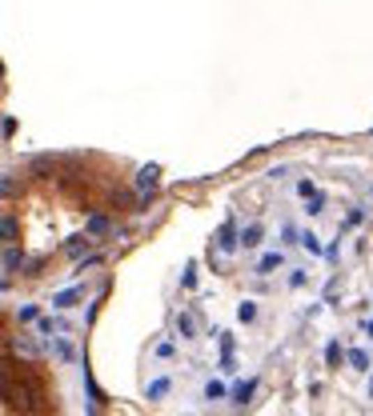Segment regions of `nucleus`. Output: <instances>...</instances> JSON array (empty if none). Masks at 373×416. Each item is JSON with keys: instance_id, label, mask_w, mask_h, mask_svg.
<instances>
[{"instance_id": "nucleus-1", "label": "nucleus", "mask_w": 373, "mask_h": 416, "mask_svg": "<svg viewBox=\"0 0 373 416\" xmlns=\"http://www.w3.org/2000/svg\"><path fill=\"white\" fill-rule=\"evenodd\" d=\"M0 400H4V408H13V413H36L40 408V400H45V388L36 381L33 372L17 360H4L0 365Z\"/></svg>"}, {"instance_id": "nucleus-2", "label": "nucleus", "mask_w": 373, "mask_h": 416, "mask_svg": "<svg viewBox=\"0 0 373 416\" xmlns=\"http://www.w3.org/2000/svg\"><path fill=\"white\" fill-rule=\"evenodd\" d=\"M157 176H161V168H157V164H145V168L137 173V189L153 192V189H157Z\"/></svg>"}, {"instance_id": "nucleus-3", "label": "nucleus", "mask_w": 373, "mask_h": 416, "mask_svg": "<svg viewBox=\"0 0 373 416\" xmlns=\"http://www.w3.org/2000/svg\"><path fill=\"white\" fill-rule=\"evenodd\" d=\"M17 237H20V224L13 221V216H0V240H4V248L17 244Z\"/></svg>"}, {"instance_id": "nucleus-4", "label": "nucleus", "mask_w": 373, "mask_h": 416, "mask_svg": "<svg viewBox=\"0 0 373 416\" xmlns=\"http://www.w3.org/2000/svg\"><path fill=\"white\" fill-rule=\"evenodd\" d=\"M113 228V221L105 216V212H97V216H89V228H84V237H105Z\"/></svg>"}, {"instance_id": "nucleus-5", "label": "nucleus", "mask_w": 373, "mask_h": 416, "mask_svg": "<svg viewBox=\"0 0 373 416\" xmlns=\"http://www.w3.org/2000/svg\"><path fill=\"white\" fill-rule=\"evenodd\" d=\"M261 237H265V228H261V224H249V228H245L241 237H237V244H245V248H257V244H261Z\"/></svg>"}, {"instance_id": "nucleus-6", "label": "nucleus", "mask_w": 373, "mask_h": 416, "mask_svg": "<svg viewBox=\"0 0 373 416\" xmlns=\"http://www.w3.org/2000/svg\"><path fill=\"white\" fill-rule=\"evenodd\" d=\"M217 244H221L225 253H233V248H237V224H233V221H229L225 228H221V237H217Z\"/></svg>"}, {"instance_id": "nucleus-7", "label": "nucleus", "mask_w": 373, "mask_h": 416, "mask_svg": "<svg viewBox=\"0 0 373 416\" xmlns=\"http://www.w3.org/2000/svg\"><path fill=\"white\" fill-rule=\"evenodd\" d=\"M89 244H93V237H68V244H65V253L68 256H81V253H89Z\"/></svg>"}, {"instance_id": "nucleus-8", "label": "nucleus", "mask_w": 373, "mask_h": 416, "mask_svg": "<svg viewBox=\"0 0 373 416\" xmlns=\"http://www.w3.org/2000/svg\"><path fill=\"white\" fill-rule=\"evenodd\" d=\"M20 264H24V253H20L17 244H8V248H4V269L13 272V269H20Z\"/></svg>"}, {"instance_id": "nucleus-9", "label": "nucleus", "mask_w": 373, "mask_h": 416, "mask_svg": "<svg viewBox=\"0 0 373 416\" xmlns=\"http://www.w3.org/2000/svg\"><path fill=\"white\" fill-rule=\"evenodd\" d=\"M81 296H84V288H68V292H61V296H56L52 304H56V308H73V304L81 301Z\"/></svg>"}, {"instance_id": "nucleus-10", "label": "nucleus", "mask_w": 373, "mask_h": 416, "mask_svg": "<svg viewBox=\"0 0 373 416\" xmlns=\"http://www.w3.org/2000/svg\"><path fill=\"white\" fill-rule=\"evenodd\" d=\"M253 392H257V381H245V384H237V388H233V400H237V404H245Z\"/></svg>"}, {"instance_id": "nucleus-11", "label": "nucleus", "mask_w": 373, "mask_h": 416, "mask_svg": "<svg viewBox=\"0 0 373 416\" xmlns=\"http://www.w3.org/2000/svg\"><path fill=\"white\" fill-rule=\"evenodd\" d=\"M281 260H285V256H281V253H269V256H261V264H257V272H261V276H265V272H273V269H281Z\"/></svg>"}, {"instance_id": "nucleus-12", "label": "nucleus", "mask_w": 373, "mask_h": 416, "mask_svg": "<svg viewBox=\"0 0 373 416\" xmlns=\"http://www.w3.org/2000/svg\"><path fill=\"white\" fill-rule=\"evenodd\" d=\"M13 349H17L20 356H29V360H33L36 352H40V349H36V344H33V340H29V336H17V340H13Z\"/></svg>"}, {"instance_id": "nucleus-13", "label": "nucleus", "mask_w": 373, "mask_h": 416, "mask_svg": "<svg viewBox=\"0 0 373 416\" xmlns=\"http://www.w3.org/2000/svg\"><path fill=\"white\" fill-rule=\"evenodd\" d=\"M0 196H20V180H17V176H0Z\"/></svg>"}, {"instance_id": "nucleus-14", "label": "nucleus", "mask_w": 373, "mask_h": 416, "mask_svg": "<svg viewBox=\"0 0 373 416\" xmlns=\"http://www.w3.org/2000/svg\"><path fill=\"white\" fill-rule=\"evenodd\" d=\"M177 328H181V336H185V340H193V336H197L193 317H177Z\"/></svg>"}, {"instance_id": "nucleus-15", "label": "nucleus", "mask_w": 373, "mask_h": 416, "mask_svg": "<svg viewBox=\"0 0 373 416\" xmlns=\"http://www.w3.org/2000/svg\"><path fill=\"white\" fill-rule=\"evenodd\" d=\"M237 317H241L245 324H249V320H257V304H253V301H245L241 308H237Z\"/></svg>"}, {"instance_id": "nucleus-16", "label": "nucleus", "mask_w": 373, "mask_h": 416, "mask_svg": "<svg viewBox=\"0 0 373 416\" xmlns=\"http://www.w3.org/2000/svg\"><path fill=\"white\" fill-rule=\"evenodd\" d=\"M52 168H56V160L52 157H36L33 160V173H52Z\"/></svg>"}, {"instance_id": "nucleus-17", "label": "nucleus", "mask_w": 373, "mask_h": 416, "mask_svg": "<svg viewBox=\"0 0 373 416\" xmlns=\"http://www.w3.org/2000/svg\"><path fill=\"white\" fill-rule=\"evenodd\" d=\"M325 360H329V368H337V365H341V344H337V340L325 349Z\"/></svg>"}, {"instance_id": "nucleus-18", "label": "nucleus", "mask_w": 373, "mask_h": 416, "mask_svg": "<svg viewBox=\"0 0 373 416\" xmlns=\"http://www.w3.org/2000/svg\"><path fill=\"white\" fill-rule=\"evenodd\" d=\"M56 356H61V360H73V356H77V349H73L68 340H56Z\"/></svg>"}, {"instance_id": "nucleus-19", "label": "nucleus", "mask_w": 373, "mask_h": 416, "mask_svg": "<svg viewBox=\"0 0 373 416\" xmlns=\"http://www.w3.org/2000/svg\"><path fill=\"white\" fill-rule=\"evenodd\" d=\"M349 365H353V368H370V356H365L361 349H353V352H349Z\"/></svg>"}, {"instance_id": "nucleus-20", "label": "nucleus", "mask_w": 373, "mask_h": 416, "mask_svg": "<svg viewBox=\"0 0 373 416\" xmlns=\"http://www.w3.org/2000/svg\"><path fill=\"white\" fill-rule=\"evenodd\" d=\"M205 397H209V400H221V397H225V384L209 381V388H205Z\"/></svg>"}, {"instance_id": "nucleus-21", "label": "nucleus", "mask_w": 373, "mask_h": 416, "mask_svg": "<svg viewBox=\"0 0 373 416\" xmlns=\"http://www.w3.org/2000/svg\"><path fill=\"white\" fill-rule=\"evenodd\" d=\"M301 244H305L309 253H321V244H317V237H313V232H305V237H301Z\"/></svg>"}, {"instance_id": "nucleus-22", "label": "nucleus", "mask_w": 373, "mask_h": 416, "mask_svg": "<svg viewBox=\"0 0 373 416\" xmlns=\"http://www.w3.org/2000/svg\"><path fill=\"white\" fill-rule=\"evenodd\" d=\"M165 392H169V381H157L153 388H149V397H153V400H157V397H165Z\"/></svg>"}, {"instance_id": "nucleus-23", "label": "nucleus", "mask_w": 373, "mask_h": 416, "mask_svg": "<svg viewBox=\"0 0 373 416\" xmlns=\"http://www.w3.org/2000/svg\"><path fill=\"white\" fill-rule=\"evenodd\" d=\"M297 192H301L305 200H309V196H317V189H313V180H301V184H297Z\"/></svg>"}, {"instance_id": "nucleus-24", "label": "nucleus", "mask_w": 373, "mask_h": 416, "mask_svg": "<svg viewBox=\"0 0 373 416\" xmlns=\"http://www.w3.org/2000/svg\"><path fill=\"white\" fill-rule=\"evenodd\" d=\"M24 269H29V276H40V269H45V256H40V260H29Z\"/></svg>"}, {"instance_id": "nucleus-25", "label": "nucleus", "mask_w": 373, "mask_h": 416, "mask_svg": "<svg viewBox=\"0 0 373 416\" xmlns=\"http://www.w3.org/2000/svg\"><path fill=\"white\" fill-rule=\"evenodd\" d=\"M370 397H373V381H370Z\"/></svg>"}, {"instance_id": "nucleus-26", "label": "nucleus", "mask_w": 373, "mask_h": 416, "mask_svg": "<svg viewBox=\"0 0 373 416\" xmlns=\"http://www.w3.org/2000/svg\"><path fill=\"white\" fill-rule=\"evenodd\" d=\"M370 336H373V324H370Z\"/></svg>"}, {"instance_id": "nucleus-27", "label": "nucleus", "mask_w": 373, "mask_h": 416, "mask_svg": "<svg viewBox=\"0 0 373 416\" xmlns=\"http://www.w3.org/2000/svg\"><path fill=\"white\" fill-rule=\"evenodd\" d=\"M0 72H4V68H0Z\"/></svg>"}]
</instances>
